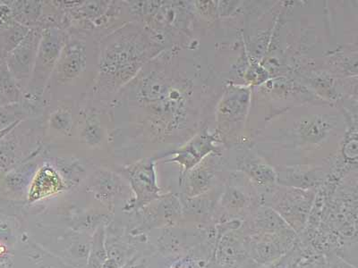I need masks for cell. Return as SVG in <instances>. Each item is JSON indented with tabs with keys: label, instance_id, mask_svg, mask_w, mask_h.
Returning <instances> with one entry per match:
<instances>
[{
	"label": "cell",
	"instance_id": "5b68a950",
	"mask_svg": "<svg viewBox=\"0 0 358 268\" xmlns=\"http://www.w3.org/2000/svg\"><path fill=\"white\" fill-rule=\"evenodd\" d=\"M21 97V89L17 80L12 75L6 65L0 67V103L17 104Z\"/></svg>",
	"mask_w": 358,
	"mask_h": 268
},
{
	"label": "cell",
	"instance_id": "6da1fadb",
	"mask_svg": "<svg viewBox=\"0 0 358 268\" xmlns=\"http://www.w3.org/2000/svg\"><path fill=\"white\" fill-rule=\"evenodd\" d=\"M146 44L143 36L126 27L110 35L102 46L99 86L117 91L134 78L145 63Z\"/></svg>",
	"mask_w": 358,
	"mask_h": 268
},
{
	"label": "cell",
	"instance_id": "7c38bea8",
	"mask_svg": "<svg viewBox=\"0 0 358 268\" xmlns=\"http://www.w3.org/2000/svg\"><path fill=\"white\" fill-rule=\"evenodd\" d=\"M108 4L104 1L86 2L78 9H73L72 14L75 17L91 19L101 17L107 11Z\"/></svg>",
	"mask_w": 358,
	"mask_h": 268
},
{
	"label": "cell",
	"instance_id": "52a82bcc",
	"mask_svg": "<svg viewBox=\"0 0 358 268\" xmlns=\"http://www.w3.org/2000/svg\"><path fill=\"white\" fill-rule=\"evenodd\" d=\"M29 31H30V28L24 27V25L15 21L11 22L2 31V34H0V44H1L2 50L6 53V57L22 43Z\"/></svg>",
	"mask_w": 358,
	"mask_h": 268
},
{
	"label": "cell",
	"instance_id": "9c48e42d",
	"mask_svg": "<svg viewBox=\"0 0 358 268\" xmlns=\"http://www.w3.org/2000/svg\"><path fill=\"white\" fill-rule=\"evenodd\" d=\"M72 114L69 108L59 107L53 112L50 118L51 128L64 134H70L72 129Z\"/></svg>",
	"mask_w": 358,
	"mask_h": 268
},
{
	"label": "cell",
	"instance_id": "3957f363",
	"mask_svg": "<svg viewBox=\"0 0 358 268\" xmlns=\"http://www.w3.org/2000/svg\"><path fill=\"white\" fill-rule=\"evenodd\" d=\"M43 29L31 27L22 43L6 57V66L18 81L31 79Z\"/></svg>",
	"mask_w": 358,
	"mask_h": 268
},
{
	"label": "cell",
	"instance_id": "30bf717a",
	"mask_svg": "<svg viewBox=\"0 0 358 268\" xmlns=\"http://www.w3.org/2000/svg\"><path fill=\"white\" fill-rule=\"evenodd\" d=\"M280 250L273 242L260 241L252 246V254L259 262H268L280 256Z\"/></svg>",
	"mask_w": 358,
	"mask_h": 268
},
{
	"label": "cell",
	"instance_id": "5bb4252c",
	"mask_svg": "<svg viewBox=\"0 0 358 268\" xmlns=\"http://www.w3.org/2000/svg\"><path fill=\"white\" fill-rule=\"evenodd\" d=\"M0 104H1V103H0Z\"/></svg>",
	"mask_w": 358,
	"mask_h": 268
},
{
	"label": "cell",
	"instance_id": "4fadbf2b",
	"mask_svg": "<svg viewBox=\"0 0 358 268\" xmlns=\"http://www.w3.org/2000/svg\"><path fill=\"white\" fill-rule=\"evenodd\" d=\"M17 104L0 107V132L19 123Z\"/></svg>",
	"mask_w": 358,
	"mask_h": 268
},
{
	"label": "cell",
	"instance_id": "277c9868",
	"mask_svg": "<svg viewBox=\"0 0 358 268\" xmlns=\"http://www.w3.org/2000/svg\"><path fill=\"white\" fill-rule=\"evenodd\" d=\"M86 67V45L81 40H66L54 71L59 82L78 77Z\"/></svg>",
	"mask_w": 358,
	"mask_h": 268
},
{
	"label": "cell",
	"instance_id": "7a4b0ae2",
	"mask_svg": "<svg viewBox=\"0 0 358 268\" xmlns=\"http://www.w3.org/2000/svg\"><path fill=\"white\" fill-rule=\"evenodd\" d=\"M66 40V34L60 29L53 27L43 29L31 75L35 89L43 91L47 80L55 69Z\"/></svg>",
	"mask_w": 358,
	"mask_h": 268
},
{
	"label": "cell",
	"instance_id": "ba28073f",
	"mask_svg": "<svg viewBox=\"0 0 358 268\" xmlns=\"http://www.w3.org/2000/svg\"><path fill=\"white\" fill-rule=\"evenodd\" d=\"M82 139L90 146H95L101 142L102 129L99 117L94 114L86 117L85 126L82 133Z\"/></svg>",
	"mask_w": 358,
	"mask_h": 268
},
{
	"label": "cell",
	"instance_id": "8fae6325",
	"mask_svg": "<svg viewBox=\"0 0 358 268\" xmlns=\"http://www.w3.org/2000/svg\"><path fill=\"white\" fill-rule=\"evenodd\" d=\"M257 225L258 228L266 230L268 232L282 231V230L289 229L287 225L283 221L280 216L276 213L268 210V211L260 214L257 216Z\"/></svg>",
	"mask_w": 358,
	"mask_h": 268
},
{
	"label": "cell",
	"instance_id": "8992f818",
	"mask_svg": "<svg viewBox=\"0 0 358 268\" xmlns=\"http://www.w3.org/2000/svg\"><path fill=\"white\" fill-rule=\"evenodd\" d=\"M13 6L14 19L24 27L30 28L41 17V3L36 1H21Z\"/></svg>",
	"mask_w": 358,
	"mask_h": 268
}]
</instances>
